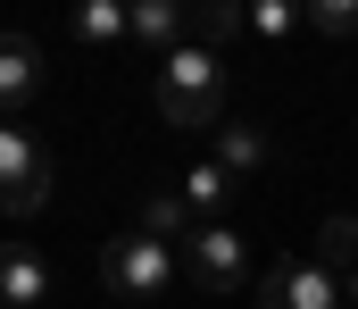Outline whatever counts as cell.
<instances>
[{
  "mask_svg": "<svg viewBox=\"0 0 358 309\" xmlns=\"http://www.w3.org/2000/svg\"><path fill=\"white\" fill-rule=\"evenodd\" d=\"M50 193H59L50 151H42L25 125H8V117H0V209H8V217H42Z\"/></svg>",
  "mask_w": 358,
  "mask_h": 309,
  "instance_id": "3957f363",
  "label": "cell"
},
{
  "mask_svg": "<svg viewBox=\"0 0 358 309\" xmlns=\"http://www.w3.org/2000/svg\"><path fill=\"white\" fill-rule=\"evenodd\" d=\"M76 42H84V50L125 42V8H117V0H84V8H76Z\"/></svg>",
  "mask_w": 358,
  "mask_h": 309,
  "instance_id": "7c38bea8",
  "label": "cell"
},
{
  "mask_svg": "<svg viewBox=\"0 0 358 309\" xmlns=\"http://www.w3.org/2000/svg\"><path fill=\"white\" fill-rule=\"evenodd\" d=\"M334 268H317V259H267V276H259V309H334Z\"/></svg>",
  "mask_w": 358,
  "mask_h": 309,
  "instance_id": "5b68a950",
  "label": "cell"
},
{
  "mask_svg": "<svg viewBox=\"0 0 358 309\" xmlns=\"http://www.w3.org/2000/svg\"><path fill=\"white\" fill-rule=\"evenodd\" d=\"M300 25H308V34H325V42H342V34H358V0H308V8H300Z\"/></svg>",
  "mask_w": 358,
  "mask_h": 309,
  "instance_id": "9a60e30c",
  "label": "cell"
},
{
  "mask_svg": "<svg viewBox=\"0 0 358 309\" xmlns=\"http://www.w3.org/2000/svg\"><path fill=\"white\" fill-rule=\"evenodd\" d=\"M317 268H358V217H325L317 226Z\"/></svg>",
  "mask_w": 358,
  "mask_h": 309,
  "instance_id": "5bb4252c",
  "label": "cell"
},
{
  "mask_svg": "<svg viewBox=\"0 0 358 309\" xmlns=\"http://www.w3.org/2000/svg\"><path fill=\"white\" fill-rule=\"evenodd\" d=\"M234 34H242V8H234V0H200V8H192V42H200V50H217V42H234Z\"/></svg>",
  "mask_w": 358,
  "mask_h": 309,
  "instance_id": "4fadbf2b",
  "label": "cell"
},
{
  "mask_svg": "<svg viewBox=\"0 0 358 309\" xmlns=\"http://www.w3.org/2000/svg\"><path fill=\"white\" fill-rule=\"evenodd\" d=\"M125 34H134V42H150V50L167 59V50L192 42V8H183V0H134V8H125Z\"/></svg>",
  "mask_w": 358,
  "mask_h": 309,
  "instance_id": "52a82bcc",
  "label": "cell"
},
{
  "mask_svg": "<svg viewBox=\"0 0 358 309\" xmlns=\"http://www.w3.org/2000/svg\"><path fill=\"white\" fill-rule=\"evenodd\" d=\"M208 159H217V167H225V176L242 184V176H259V167H267V134H259V125H234V117H225V125H217V151H208Z\"/></svg>",
  "mask_w": 358,
  "mask_h": 309,
  "instance_id": "8fae6325",
  "label": "cell"
},
{
  "mask_svg": "<svg viewBox=\"0 0 358 309\" xmlns=\"http://www.w3.org/2000/svg\"><path fill=\"white\" fill-rule=\"evenodd\" d=\"M42 84H50L42 50H34L25 34H0V109H25V101H42Z\"/></svg>",
  "mask_w": 358,
  "mask_h": 309,
  "instance_id": "8992f818",
  "label": "cell"
},
{
  "mask_svg": "<svg viewBox=\"0 0 358 309\" xmlns=\"http://www.w3.org/2000/svg\"><path fill=\"white\" fill-rule=\"evenodd\" d=\"M176 268L200 293H242V284H250V242H242L234 226H192L176 242Z\"/></svg>",
  "mask_w": 358,
  "mask_h": 309,
  "instance_id": "277c9868",
  "label": "cell"
},
{
  "mask_svg": "<svg viewBox=\"0 0 358 309\" xmlns=\"http://www.w3.org/2000/svg\"><path fill=\"white\" fill-rule=\"evenodd\" d=\"M183 209H192V217H200V226H217V217H225V209H234V193H242V184H234V176H225V167H217V159H192V167H183Z\"/></svg>",
  "mask_w": 358,
  "mask_h": 309,
  "instance_id": "9c48e42d",
  "label": "cell"
},
{
  "mask_svg": "<svg viewBox=\"0 0 358 309\" xmlns=\"http://www.w3.org/2000/svg\"><path fill=\"white\" fill-rule=\"evenodd\" d=\"M192 226H200V217L183 209V193H142V209H134V234H150V242H167V251H176Z\"/></svg>",
  "mask_w": 358,
  "mask_h": 309,
  "instance_id": "30bf717a",
  "label": "cell"
},
{
  "mask_svg": "<svg viewBox=\"0 0 358 309\" xmlns=\"http://www.w3.org/2000/svg\"><path fill=\"white\" fill-rule=\"evenodd\" d=\"M50 293V268H42V251H25V242H0V309H42Z\"/></svg>",
  "mask_w": 358,
  "mask_h": 309,
  "instance_id": "ba28073f",
  "label": "cell"
},
{
  "mask_svg": "<svg viewBox=\"0 0 358 309\" xmlns=\"http://www.w3.org/2000/svg\"><path fill=\"white\" fill-rule=\"evenodd\" d=\"M300 25V8H283V0H259V8H242V34H259V42H283Z\"/></svg>",
  "mask_w": 358,
  "mask_h": 309,
  "instance_id": "2e32d148",
  "label": "cell"
},
{
  "mask_svg": "<svg viewBox=\"0 0 358 309\" xmlns=\"http://www.w3.org/2000/svg\"><path fill=\"white\" fill-rule=\"evenodd\" d=\"M150 101H159V117L183 125V134H217V125H225V59L200 50V42L167 50V59L150 67Z\"/></svg>",
  "mask_w": 358,
  "mask_h": 309,
  "instance_id": "6da1fadb",
  "label": "cell"
},
{
  "mask_svg": "<svg viewBox=\"0 0 358 309\" xmlns=\"http://www.w3.org/2000/svg\"><path fill=\"white\" fill-rule=\"evenodd\" d=\"M176 276H183L176 251L150 242V234H108V242H100V284H108L117 301H159Z\"/></svg>",
  "mask_w": 358,
  "mask_h": 309,
  "instance_id": "7a4b0ae2",
  "label": "cell"
},
{
  "mask_svg": "<svg viewBox=\"0 0 358 309\" xmlns=\"http://www.w3.org/2000/svg\"><path fill=\"white\" fill-rule=\"evenodd\" d=\"M342 293H350V309H358V268H350V284H342Z\"/></svg>",
  "mask_w": 358,
  "mask_h": 309,
  "instance_id": "e0dca14e",
  "label": "cell"
}]
</instances>
